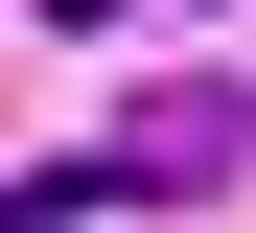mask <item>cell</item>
Segmentation results:
<instances>
[{
  "label": "cell",
  "mask_w": 256,
  "mask_h": 233,
  "mask_svg": "<svg viewBox=\"0 0 256 233\" xmlns=\"http://www.w3.org/2000/svg\"><path fill=\"white\" fill-rule=\"evenodd\" d=\"M24 24H116V0H24Z\"/></svg>",
  "instance_id": "2"
},
{
  "label": "cell",
  "mask_w": 256,
  "mask_h": 233,
  "mask_svg": "<svg viewBox=\"0 0 256 233\" xmlns=\"http://www.w3.org/2000/svg\"><path fill=\"white\" fill-rule=\"evenodd\" d=\"M233 140H256V93H140V117H116L94 163H116V186H210Z\"/></svg>",
  "instance_id": "1"
}]
</instances>
